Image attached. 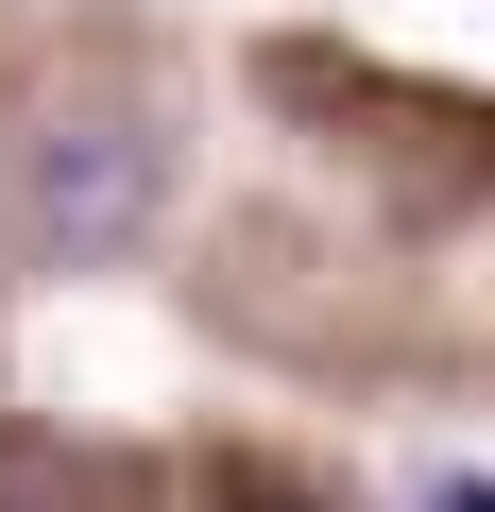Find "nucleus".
<instances>
[{"label": "nucleus", "mask_w": 495, "mask_h": 512, "mask_svg": "<svg viewBox=\"0 0 495 512\" xmlns=\"http://www.w3.org/2000/svg\"><path fill=\"white\" fill-rule=\"evenodd\" d=\"M137 222H154V137L137 120L69 103L35 137H0V239H18L35 274H86V256H120Z\"/></svg>", "instance_id": "obj_1"}, {"label": "nucleus", "mask_w": 495, "mask_h": 512, "mask_svg": "<svg viewBox=\"0 0 495 512\" xmlns=\"http://www.w3.org/2000/svg\"><path fill=\"white\" fill-rule=\"evenodd\" d=\"M427 512H495V478H427Z\"/></svg>", "instance_id": "obj_2"}]
</instances>
